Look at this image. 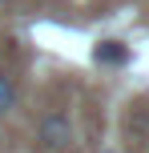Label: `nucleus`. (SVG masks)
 <instances>
[{"mask_svg": "<svg viewBox=\"0 0 149 153\" xmlns=\"http://www.w3.org/2000/svg\"><path fill=\"white\" fill-rule=\"evenodd\" d=\"M77 145V129H73V117L64 109H53V113L40 117L36 125V149L40 153H69Z\"/></svg>", "mask_w": 149, "mask_h": 153, "instance_id": "f257e3e1", "label": "nucleus"}, {"mask_svg": "<svg viewBox=\"0 0 149 153\" xmlns=\"http://www.w3.org/2000/svg\"><path fill=\"white\" fill-rule=\"evenodd\" d=\"M16 109V81L8 73H0V117H8Z\"/></svg>", "mask_w": 149, "mask_h": 153, "instance_id": "f03ea898", "label": "nucleus"}, {"mask_svg": "<svg viewBox=\"0 0 149 153\" xmlns=\"http://www.w3.org/2000/svg\"><path fill=\"white\" fill-rule=\"evenodd\" d=\"M97 61L113 65V61H125V48L117 45V40H101V48H97Z\"/></svg>", "mask_w": 149, "mask_h": 153, "instance_id": "7ed1b4c3", "label": "nucleus"}, {"mask_svg": "<svg viewBox=\"0 0 149 153\" xmlns=\"http://www.w3.org/2000/svg\"><path fill=\"white\" fill-rule=\"evenodd\" d=\"M105 153H113V149H105Z\"/></svg>", "mask_w": 149, "mask_h": 153, "instance_id": "20e7f679", "label": "nucleus"}]
</instances>
